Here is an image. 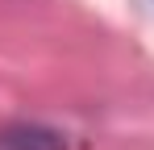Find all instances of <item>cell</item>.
<instances>
[{
	"mask_svg": "<svg viewBox=\"0 0 154 150\" xmlns=\"http://www.w3.org/2000/svg\"><path fill=\"white\" fill-rule=\"evenodd\" d=\"M0 150H67V138L38 121H13L0 129Z\"/></svg>",
	"mask_w": 154,
	"mask_h": 150,
	"instance_id": "1",
	"label": "cell"
}]
</instances>
